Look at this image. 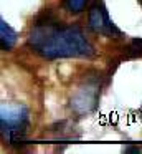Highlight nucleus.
Segmentation results:
<instances>
[{"mask_svg": "<svg viewBox=\"0 0 142 154\" xmlns=\"http://www.w3.org/2000/svg\"><path fill=\"white\" fill-rule=\"evenodd\" d=\"M30 50L45 60L91 58L94 47L79 25L65 23L53 10L40 12L26 33Z\"/></svg>", "mask_w": 142, "mask_h": 154, "instance_id": "obj_1", "label": "nucleus"}, {"mask_svg": "<svg viewBox=\"0 0 142 154\" xmlns=\"http://www.w3.org/2000/svg\"><path fill=\"white\" fill-rule=\"evenodd\" d=\"M30 128V113L25 104L3 103L0 108V129L2 136L10 144H15L26 136Z\"/></svg>", "mask_w": 142, "mask_h": 154, "instance_id": "obj_2", "label": "nucleus"}, {"mask_svg": "<svg viewBox=\"0 0 142 154\" xmlns=\"http://www.w3.org/2000/svg\"><path fill=\"white\" fill-rule=\"evenodd\" d=\"M88 28L96 35L106 38H122L124 33L116 27L102 0H92L88 10Z\"/></svg>", "mask_w": 142, "mask_h": 154, "instance_id": "obj_3", "label": "nucleus"}, {"mask_svg": "<svg viewBox=\"0 0 142 154\" xmlns=\"http://www.w3.org/2000/svg\"><path fill=\"white\" fill-rule=\"evenodd\" d=\"M99 101V83L96 80H88L78 88L71 100V108L78 114H88L98 106Z\"/></svg>", "mask_w": 142, "mask_h": 154, "instance_id": "obj_4", "label": "nucleus"}, {"mask_svg": "<svg viewBox=\"0 0 142 154\" xmlns=\"http://www.w3.org/2000/svg\"><path fill=\"white\" fill-rule=\"evenodd\" d=\"M17 42H18V33L3 18H0V43H2V50L3 51L12 50Z\"/></svg>", "mask_w": 142, "mask_h": 154, "instance_id": "obj_5", "label": "nucleus"}, {"mask_svg": "<svg viewBox=\"0 0 142 154\" xmlns=\"http://www.w3.org/2000/svg\"><path fill=\"white\" fill-rule=\"evenodd\" d=\"M58 2L63 10L68 12L69 15H79L88 4V0H58Z\"/></svg>", "mask_w": 142, "mask_h": 154, "instance_id": "obj_6", "label": "nucleus"}, {"mask_svg": "<svg viewBox=\"0 0 142 154\" xmlns=\"http://www.w3.org/2000/svg\"><path fill=\"white\" fill-rule=\"evenodd\" d=\"M137 114H139V119H140V121H142V106H140V108H139V111H137Z\"/></svg>", "mask_w": 142, "mask_h": 154, "instance_id": "obj_7", "label": "nucleus"}, {"mask_svg": "<svg viewBox=\"0 0 142 154\" xmlns=\"http://www.w3.org/2000/svg\"><path fill=\"white\" fill-rule=\"evenodd\" d=\"M137 2H139V5H140V7H142V0H137Z\"/></svg>", "mask_w": 142, "mask_h": 154, "instance_id": "obj_8", "label": "nucleus"}]
</instances>
